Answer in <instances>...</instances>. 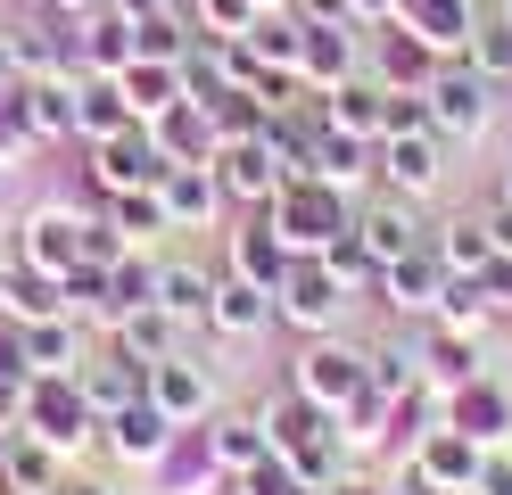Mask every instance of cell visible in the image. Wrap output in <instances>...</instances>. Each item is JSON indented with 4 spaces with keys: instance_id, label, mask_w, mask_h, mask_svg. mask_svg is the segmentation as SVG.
<instances>
[{
    "instance_id": "6da1fadb",
    "label": "cell",
    "mask_w": 512,
    "mask_h": 495,
    "mask_svg": "<svg viewBox=\"0 0 512 495\" xmlns=\"http://www.w3.org/2000/svg\"><path fill=\"white\" fill-rule=\"evenodd\" d=\"M265 215H273V231H281V240H290V256H323L339 231L356 223V215H347V190L314 182V174H306V182H281Z\"/></svg>"
},
{
    "instance_id": "7a4b0ae2",
    "label": "cell",
    "mask_w": 512,
    "mask_h": 495,
    "mask_svg": "<svg viewBox=\"0 0 512 495\" xmlns=\"http://www.w3.org/2000/svg\"><path fill=\"white\" fill-rule=\"evenodd\" d=\"M91 429H100V413L83 405L75 372H34L25 380V438H42L50 454H83Z\"/></svg>"
},
{
    "instance_id": "3957f363",
    "label": "cell",
    "mask_w": 512,
    "mask_h": 495,
    "mask_svg": "<svg viewBox=\"0 0 512 495\" xmlns=\"http://www.w3.org/2000/svg\"><path fill=\"white\" fill-rule=\"evenodd\" d=\"M496 116V83L479 75L471 58H438V75H430V124H438V141H479Z\"/></svg>"
},
{
    "instance_id": "277c9868",
    "label": "cell",
    "mask_w": 512,
    "mask_h": 495,
    "mask_svg": "<svg viewBox=\"0 0 512 495\" xmlns=\"http://www.w3.org/2000/svg\"><path fill=\"white\" fill-rule=\"evenodd\" d=\"M91 182H100V198L157 190V182H166V149H157V132L149 124H124V132H108V141H91Z\"/></svg>"
},
{
    "instance_id": "5b68a950",
    "label": "cell",
    "mask_w": 512,
    "mask_h": 495,
    "mask_svg": "<svg viewBox=\"0 0 512 495\" xmlns=\"http://www.w3.org/2000/svg\"><path fill=\"white\" fill-rule=\"evenodd\" d=\"M339 306H347V289L331 281L323 256H290V273L273 281V314L290 322V330H314V339H323V330L339 322Z\"/></svg>"
},
{
    "instance_id": "8992f818",
    "label": "cell",
    "mask_w": 512,
    "mask_h": 495,
    "mask_svg": "<svg viewBox=\"0 0 512 495\" xmlns=\"http://www.w3.org/2000/svg\"><path fill=\"white\" fill-rule=\"evenodd\" d=\"M290 388H298V396H314V405H323V413H339L347 396L364 388V355H356V347H339V339H314V347L298 355Z\"/></svg>"
},
{
    "instance_id": "52a82bcc",
    "label": "cell",
    "mask_w": 512,
    "mask_h": 495,
    "mask_svg": "<svg viewBox=\"0 0 512 495\" xmlns=\"http://www.w3.org/2000/svg\"><path fill=\"white\" fill-rule=\"evenodd\" d=\"M215 182H223V198H240V207H273V190L290 174H281L273 141H223L215 149Z\"/></svg>"
},
{
    "instance_id": "ba28073f",
    "label": "cell",
    "mask_w": 512,
    "mask_h": 495,
    "mask_svg": "<svg viewBox=\"0 0 512 495\" xmlns=\"http://www.w3.org/2000/svg\"><path fill=\"white\" fill-rule=\"evenodd\" d=\"M356 240H364V256L372 264H397V256H413V248H430V223L413 215V198H372V207L356 215Z\"/></svg>"
},
{
    "instance_id": "9c48e42d",
    "label": "cell",
    "mask_w": 512,
    "mask_h": 495,
    "mask_svg": "<svg viewBox=\"0 0 512 495\" xmlns=\"http://www.w3.org/2000/svg\"><path fill=\"white\" fill-rule=\"evenodd\" d=\"M438 297H446V264H438L430 248H413V256H397V264H380V306H397V314H413V322H430V314H438Z\"/></svg>"
},
{
    "instance_id": "30bf717a",
    "label": "cell",
    "mask_w": 512,
    "mask_h": 495,
    "mask_svg": "<svg viewBox=\"0 0 512 495\" xmlns=\"http://www.w3.org/2000/svg\"><path fill=\"white\" fill-rule=\"evenodd\" d=\"M413 471H422L438 495H471V487H479V471H488V446H471L463 429H430L422 454H413Z\"/></svg>"
},
{
    "instance_id": "8fae6325",
    "label": "cell",
    "mask_w": 512,
    "mask_h": 495,
    "mask_svg": "<svg viewBox=\"0 0 512 495\" xmlns=\"http://www.w3.org/2000/svg\"><path fill=\"white\" fill-rule=\"evenodd\" d=\"M149 405L166 413L174 429H182V421H199V413L215 405V388H207V363H190L182 347H174L166 363H149Z\"/></svg>"
},
{
    "instance_id": "7c38bea8",
    "label": "cell",
    "mask_w": 512,
    "mask_h": 495,
    "mask_svg": "<svg viewBox=\"0 0 512 495\" xmlns=\"http://www.w3.org/2000/svg\"><path fill=\"white\" fill-rule=\"evenodd\" d=\"M446 429H463L471 446H504L512 438V396L496 380H463L455 396H446Z\"/></svg>"
},
{
    "instance_id": "4fadbf2b",
    "label": "cell",
    "mask_w": 512,
    "mask_h": 495,
    "mask_svg": "<svg viewBox=\"0 0 512 495\" xmlns=\"http://www.w3.org/2000/svg\"><path fill=\"white\" fill-rule=\"evenodd\" d=\"M256 429H265L273 454H298V446H314V438H331V413L314 405V396L281 388V396H265V405H256Z\"/></svg>"
},
{
    "instance_id": "5bb4252c",
    "label": "cell",
    "mask_w": 512,
    "mask_h": 495,
    "mask_svg": "<svg viewBox=\"0 0 512 495\" xmlns=\"http://www.w3.org/2000/svg\"><path fill=\"white\" fill-rule=\"evenodd\" d=\"M347 75H356V25H306V42H298V83L323 99V91H339Z\"/></svg>"
},
{
    "instance_id": "9a60e30c",
    "label": "cell",
    "mask_w": 512,
    "mask_h": 495,
    "mask_svg": "<svg viewBox=\"0 0 512 495\" xmlns=\"http://www.w3.org/2000/svg\"><path fill=\"white\" fill-rule=\"evenodd\" d=\"M438 165H446V141H438V132H389V141H380V174H389L397 198H422V190L438 182Z\"/></svg>"
},
{
    "instance_id": "2e32d148",
    "label": "cell",
    "mask_w": 512,
    "mask_h": 495,
    "mask_svg": "<svg viewBox=\"0 0 512 495\" xmlns=\"http://www.w3.org/2000/svg\"><path fill=\"white\" fill-rule=\"evenodd\" d=\"M157 198H166V223L174 231H207L215 207H223V182H215V165H166Z\"/></svg>"
},
{
    "instance_id": "e0dca14e",
    "label": "cell",
    "mask_w": 512,
    "mask_h": 495,
    "mask_svg": "<svg viewBox=\"0 0 512 495\" xmlns=\"http://www.w3.org/2000/svg\"><path fill=\"white\" fill-rule=\"evenodd\" d=\"M116 91H124V108H133V124H157L166 108H182V99H190L174 58H133V66L116 75Z\"/></svg>"
},
{
    "instance_id": "ac0fdd59",
    "label": "cell",
    "mask_w": 512,
    "mask_h": 495,
    "mask_svg": "<svg viewBox=\"0 0 512 495\" xmlns=\"http://www.w3.org/2000/svg\"><path fill=\"white\" fill-rule=\"evenodd\" d=\"M265 322H273V289H256V281H240V273H215L207 330H223V339H256Z\"/></svg>"
},
{
    "instance_id": "d6986e66",
    "label": "cell",
    "mask_w": 512,
    "mask_h": 495,
    "mask_svg": "<svg viewBox=\"0 0 512 495\" xmlns=\"http://www.w3.org/2000/svg\"><path fill=\"white\" fill-rule=\"evenodd\" d=\"M100 429H108V446H116L124 462H166V446H174V421L149 405V388H141V396H133L124 413H108Z\"/></svg>"
},
{
    "instance_id": "ffe728a7",
    "label": "cell",
    "mask_w": 512,
    "mask_h": 495,
    "mask_svg": "<svg viewBox=\"0 0 512 495\" xmlns=\"http://www.w3.org/2000/svg\"><path fill=\"white\" fill-rule=\"evenodd\" d=\"M397 25L422 33L438 58H463V42H471L479 17H471V0H397Z\"/></svg>"
},
{
    "instance_id": "44dd1931",
    "label": "cell",
    "mask_w": 512,
    "mask_h": 495,
    "mask_svg": "<svg viewBox=\"0 0 512 495\" xmlns=\"http://www.w3.org/2000/svg\"><path fill=\"white\" fill-rule=\"evenodd\" d=\"M25 264H34V273H67V264H83V215H67V207L25 215Z\"/></svg>"
},
{
    "instance_id": "7402d4cb",
    "label": "cell",
    "mask_w": 512,
    "mask_h": 495,
    "mask_svg": "<svg viewBox=\"0 0 512 495\" xmlns=\"http://www.w3.org/2000/svg\"><path fill=\"white\" fill-rule=\"evenodd\" d=\"M149 132H157V149H166V165H215V149H223V141H215V116L199 108V99L166 108Z\"/></svg>"
},
{
    "instance_id": "603a6c76",
    "label": "cell",
    "mask_w": 512,
    "mask_h": 495,
    "mask_svg": "<svg viewBox=\"0 0 512 495\" xmlns=\"http://www.w3.org/2000/svg\"><path fill=\"white\" fill-rule=\"evenodd\" d=\"M75 42V75H124V66H133V17H91V25H75L67 33Z\"/></svg>"
},
{
    "instance_id": "cb8c5ba5",
    "label": "cell",
    "mask_w": 512,
    "mask_h": 495,
    "mask_svg": "<svg viewBox=\"0 0 512 495\" xmlns=\"http://www.w3.org/2000/svg\"><path fill=\"white\" fill-rule=\"evenodd\" d=\"M430 256L446 264V281H479L496 264V248H488V215H455V223H438L430 231Z\"/></svg>"
},
{
    "instance_id": "d4e9b609",
    "label": "cell",
    "mask_w": 512,
    "mask_h": 495,
    "mask_svg": "<svg viewBox=\"0 0 512 495\" xmlns=\"http://www.w3.org/2000/svg\"><path fill=\"white\" fill-rule=\"evenodd\" d=\"M232 273H240V281H256V289H273L281 273H290V240L273 231V215H265V207H256V223H248V231H232Z\"/></svg>"
},
{
    "instance_id": "484cf974",
    "label": "cell",
    "mask_w": 512,
    "mask_h": 495,
    "mask_svg": "<svg viewBox=\"0 0 512 495\" xmlns=\"http://www.w3.org/2000/svg\"><path fill=\"white\" fill-rule=\"evenodd\" d=\"M75 388H83V405L108 421V413H124V405L149 388V372H141L133 355H100V363H83V372H75Z\"/></svg>"
},
{
    "instance_id": "4316f807",
    "label": "cell",
    "mask_w": 512,
    "mask_h": 495,
    "mask_svg": "<svg viewBox=\"0 0 512 495\" xmlns=\"http://www.w3.org/2000/svg\"><path fill=\"white\" fill-rule=\"evenodd\" d=\"M182 347V322L166 314V306H133V314H116V355H133L141 372L149 363H166Z\"/></svg>"
},
{
    "instance_id": "83f0119b",
    "label": "cell",
    "mask_w": 512,
    "mask_h": 495,
    "mask_svg": "<svg viewBox=\"0 0 512 495\" xmlns=\"http://www.w3.org/2000/svg\"><path fill=\"white\" fill-rule=\"evenodd\" d=\"M17 339H25V372H83V330H75V314L17 322Z\"/></svg>"
},
{
    "instance_id": "f1b7e54d",
    "label": "cell",
    "mask_w": 512,
    "mask_h": 495,
    "mask_svg": "<svg viewBox=\"0 0 512 495\" xmlns=\"http://www.w3.org/2000/svg\"><path fill=\"white\" fill-rule=\"evenodd\" d=\"M0 314L9 322H50V314H67V289H58V273L9 264V273H0Z\"/></svg>"
},
{
    "instance_id": "f546056e",
    "label": "cell",
    "mask_w": 512,
    "mask_h": 495,
    "mask_svg": "<svg viewBox=\"0 0 512 495\" xmlns=\"http://www.w3.org/2000/svg\"><path fill=\"white\" fill-rule=\"evenodd\" d=\"M75 83L83 75H34L25 91V116H34V141H75Z\"/></svg>"
},
{
    "instance_id": "4dcf8cb0",
    "label": "cell",
    "mask_w": 512,
    "mask_h": 495,
    "mask_svg": "<svg viewBox=\"0 0 512 495\" xmlns=\"http://www.w3.org/2000/svg\"><path fill=\"white\" fill-rule=\"evenodd\" d=\"M9 58H17V83H34V75H75L67 25H17V33H9Z\"/></svg>"
},
{
    "instance_id": "1f68e13d",
    "label": "cell",
    "mask_w": 512,
    "mask_h": 495,
    "mask_svg": "<svg viewBox=\"0 0 512 495\" xmlns=\"http://www.w3.org/2000/svg\"><path fill=\"white\" fill-rule=\"evenodd\" d=\"M133 124V108H124L116 75H83L75 83V141H108V132Z\"/></svg>"
},
{
    "instance_id": "d6a6232c",
    "label": "cell",
    "mask_w": 512,
    "mask_h": 495,
    "mask_svg": "<svg viewBox=\"0 0 512 495\" xmlns=\"http://www.w3.org/2000/svg\"><path fill=\"white\" fill-rule=\"evenodd\" d=\"M380 99H389L380 83H356V75H347L339 91H323V124H331V132H356V141H380Z\"/></svg>"
},
{
    "instance_id": "836d02e7",
    "label": "cell",
    "mask_w": 512,
    "mask_h": 495,
    "mask_svg": "<svg viewBox=\"0 0 512 495\" xmlns=\"http://www.w3.org/2000/svg\"><path fill=\"white\" fill-rule=\"evenodd\" d=\"M372 174V141H356V132H314V182H331V190H356Z\"/></svg>"
},
{
    "instance_id": "e575fe53",
    "label": "cell",
    "mask_w": 512,
    "mask_h": 495,
    "mask_svg": "<svg viewBox=\"0 0 512 495\" xmlns=\"http://www.w3.org/2000/svg\"><path fill=\"white\" fill-rule=\"evenodd\" d=\"M207 297H215V273H207V264H157V306H166L182 330L207 322Z\"/></svg>"
},
{
    "instance_id": "d590c367",
    "label": "cell",
    "mask_w": 512,
    "mask_h": 495,
    "mask_svg": "<svg viewBox=\"0 0 512 495\" xmlns=\"http://www.w3.org/2000/svg\"><path fill=\"white\" fill-rule=\"evenodd\" d=\"M430 75H438V50L422 42V33H389V50H380V91H430Z\"/></svg>"
},
{
    "instance_id": "8d00e7d4",
    "label": "cell",
    "mask_w": 512,
    "mask_h": 495,
    "mask_svg": "<svg viewBox=\"0 0 512 495\" xmlns=\"http://www.w3.org/2000/svg\"><path fill=\"white\" fill-rule=\"evenodd\" d=\"M50 487H58V454H50L42 438H25V429H17L9 462H0V495H50Z\"/></svg>"
},
{
    "instance_id": "74e56055",
    "label": "cell",
    "mask_w": 512,
    "mask_h": 495,
    "mask_svg": "<svg viewBox=\"0 0 512 495\" xmlns=\"http://www.w3.org/2000/svg\"><path fill=\"white\" fill-rule=\"evenodd\" d=\"M273 446H265V429H256V413L248 421H215V438H207V462H215V471H248V462H265Z\"/></svg>"
},
{
    "instance_id": "f35d334b",
    "label": "cell",
    "mask_w": 512,
    "mask_h": 495,
    "mask_svg": "<svg viewBox=\"0 0 512 495\" xmlns=\"http://www.w3.org/2000/svg\"><path fill=\"white\" fill-rule=\"evenodd\" d=\"M323 264H331V281H339L347 297H380V264L364 256V240H356V223H347L339 240L323 248Z\"/></svg>"
},
{
    "instance_id": "ab89813d",
    "label": "cell",
    "mask_w": 512,
    "mask_h": 495,
    "mask_svg": "<svg viewBox=\"0 0 512 495\" xmlns=\"http://www.w3.org/2000/svg\"><path fill=\"white\" fill-rule=\"evenodd\" d=\"M463 58L479 66V75H488V83H512V17H479L471 25V42H463Z\"/></svg>"
},
{
    "instance_id": "60d3db41",
    "label": "cell",
    "mask_w": 512,
    "mask_h": 495,
    "mask_svg": "<svg viewBox=\"0 0 512 495\" xmlns=\"http://www.w3.org/2000/svg\"><path fill=\"white\" fill-rule=\"evenodd\" d=\"M58 289H67V314H75V322H116V306H108V264H67Z\"/></svg>"
},
{
    "instance_id": "b9f144b4",
    "label": "cell",
    "mask_w": 512,
    "mask_h": 495,
    "mask_svg": "<svg viewBox=\"0 0 512 495\" xmlns=\"http://www.w3.org/2000/svg\"><path fill=\"white\" fill-rule=\"evenodd\" d=\"M108 223L124 231V240H157V231H174L157 190H116V198H108Z\"/></svg>"
},
{
    "instance_id": "7bdbcfd3",
    "label": "cell",
    "mask_w": 512,
    "mask_h": 495,
    "mask_svg": "<svg viewBox=\"0 0 512 495\" xmlns=\"http://www.w3.org/2000/svg\"><path fill=\"white\" fill-rule=\"evenodd\" d=\"M430 322H446V330H488V322H496V297L479 289V281H446V297H438Z\"/></svg>"
},
{
    "instance_id": "ee69618b",
    "label": "cell",
    "mask_w": 512,
    "mask_h": 495,
    "mask_svg": "<svg viewBox=\"0 0 512 495\" xmlns=\"http://www.w3.org/2000/svg\"><path fill=\"white\" fill-rule=\"evenodd\" d=\"M108 306H116V314L157 306V264H141V256H116V264H108Z\"/></svg>"
},
{
    "instance_id": "f6af8a7d",
    "label": "cell",
    "mask_w": 512,
    "mask_h": 495,
    "mask_svg": "<svg viewBox=\"0 0 512 495\" xmlns=\"http://www.w3.org/2000/svg\"><path fill=\"white\" fill-rule=\"evenodd\" d=\"M190 17H199L207 42H240V33L265 17V9H256V0H190Z\"/></svg>"
},
{
    "instance_id": "bcb514c9",
    "label": "cell",
    "mask_w": 512,
    "mask_h": 495,
    "mask_svg": "<svg viewBox=\"0 0 512 495\" xmlns=\"http://www.w3.org/2000/svg\"><path fill=\"white\" fill-rule=\"evenodd\" d=\"M25 141H34V116H25V91L9 83V91H0V157H17Z\"/></svg>"
},
{
    "instance_id": "7dc6e473",
    "label": "cell",
    "mask_w": 512,
    "mask_h": 495,
    "mask_svg": "<svg viewBox=\"0 0 512 495\" xmlns=\"http://www.w3.org/2000/svg\"><path fill=\"white\" fill-rule=\"evenodd\" d=\"M108 9H116V0H50V17L67 25V33H75V25H91V17H108Z\"/></svg>"
},
{
    "instance_id": "c3c4849f",
    "label": "cell",
    "mask_w": 512,
    "mask_h": 495,
    "mask_svg": "<svg viewBox=\"0 0 512 495\" xmlns=\"http://www.w3.org/2000/svg\"><path fill=\"white\" fill-rule=\"evenodd\" d=\"M347 25H397V0H347Z\"/></svg>"
},
{
    "instance_id": "681fc988",
    "label": "cell",
    "mask_w": 512,
    "mask_h": 495,
    "mask_svg": "<svg viewBox=\"0 0 512 495\" xmlns=\"http://www.w3.org/2000/svg\"><path fill=\"white\" fill-rule=\"evenodd\" d=\"M0 429H25V380H0Z\"/></svg>"
},
{
    "instance_id": "f907efd6",
    "label": "cell",
    "mask_w": 512,
    "mask_h": 495,
    "mask_svg": "<svg viewBox=\"0 0 512 495\" xmlns=\"http://www.w3.org/2000/svg\"><path fill=\"white\" fill-rule=\"evenodd\" d=\"M471 495H512V454L504 462H488V471H479V487Z\"/></svg>"
},
{
    "instance_id": "816d5d0a",
    "label": "cell",
    "mask_w": 512,
    "mask_h": 495,
    "mask_svg": "<svg viewBox=\"0 0 512 495\" xmlns=\"http://www.w3.org/2000/svg\"><path fill=\"white\" fill-rule=\"evenodd\" d=\"M488 248L512 256V207H488Z\"/></svg>"
},
{
    "instance_id": "f5cc1de1",
    "label": "cell",
    "mask_w": 512,
    "mask_h": 495,
    "mask_svg": "<svg viewBox=\"0 0 512 495\" xmlns=\"http://www.w3.org/2000/svg\"><path fill=\"white\" fill-rule=\"evenodd\" d=\"M157 9H174V0H116V17H133V25H141V17H157Z\"/></svg>"
},
{
    "instance_id": "db71d44e",
    "label": "cell",
    "mask_w": 512,
    "mask_h": 495,
    "mask_svg": "<svg viewBox=\"0 0 512 495\" xmlns=\"http://www.w3.org/2000/svg\"><path fill=\"white\" fill-rule=\"evenodd\" d=\"M58 495H116V487H100V479H58Z\"/></svg>"
},
{
    "instance_id": "11a10c76",
    "label": "cell",
    "mask_w": 512,
    "mask_h": 495,
    "mask_svg": "<svg viewBox=\"0 0 512 495\" xmlns=\"http://www.w3.org/2000/svg\"><path fill=\"white\" fill-rule=\"evenodd\" d=\"M17 83V58H9V33H0V91Z\"/></svg>"
},
{
    "instance_id": "9f6ffc18",
    "label": "cell",
    "mask_w": 512,
    "mask_h": 495,
    "mask_svg": "<svg viewBox=\"0 0 512 495\" xmlns=\"http://www.w3.org/2000/svg\"><path fill=\"white\" fill-rule=\"evenodd\" d=\"M323 495H380V487H356V479H331Z\"/></svg>"
},
{
    "instance_id": "6f0895ef",
    "label": "cell",
    "mask_w": 512,
    "mask_h": 495,
    "mask_svg": "<svg viewBox=\"0 0 512 495\" xmlns=\"http://www.w3.org/2000/svg\"><path fill=\"white\" fill-rule=\"evenodd\" d=\"M397 495H438V487H430V479H422V471H413V479H405V487H397Z\"/></svg>"
},
{
    "instance_id": "680465c9",
    "label": "cell",
    "mask_w": 512,
    "mask_h": 495,
    "mask_svg": "<svg viewBox=\"0 0 512 495\" xmlns=\"http://www.w3.org/2000/svg\"><path fill=\"white\" fill-rule=\"evenodd\" d=\"M496 207H512V165H504V182H496Z\"/></svg>"
},
{
    "instance_id": "91938a15",
    "label": "cell",
    "mask_w": 512,
    "mask_h": 495,
    "mask_svg": "<svg viewBox=\"0 0 512 495\" xmlns=\"http://www.w3.org/2000/svg\"><path fill=\"white\" fill-rule=\"evenodd\" d=\"M9 446H17V429H0V462H9Z\"/></svg>"
},
{
    "instance_id": "94428289",
    "label": "cell",
    "mask_w": 512,
    "mask_h": 495,
    "mask_svg": "<svg viewBox=\"0 0 512 495\" xmlns=\"http://www.w3.org/2000/svg\"><path fill=\"white\" fill-rule=\"evenodd\" d=\"M256 9H290V0H256Z\"/></svg>"
},
{
    "instance_id": "6125c7cd",
    "label": "cell",
    "mask_w": 512,
    "mask_h": 495,
    "mask_svg": "<svg viewBox=\"0 0 512 495\" xmlns=\"http://www.w3.org/2000/svg\"><path fill=\"white\" fill-rule=\"evenodd\" d=\"M496 17H512V0H496Z\"/></svg>"
},
{
    "instance_id": "be15d7a7",
    "label": "cell",
    "mask_w": 512,
    "mask_h": 495,
    "mask_svg": "<svg viewBox=\"0 0 512 495\" xmlns=\"http://www.w3.org/2000/svg\"><path fill=\"white\" fill-rule=\"evenodd\" d=\"M50 495H58V487H50Z\"/></svg>"
}]
</instances>
